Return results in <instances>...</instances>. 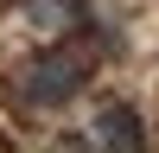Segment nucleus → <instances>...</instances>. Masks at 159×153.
Masks as SVG:
<instances>
[{"instance_id": "nucleus-1", "label": "nucleus", "mask_w": 159, "mask_h": 153, "mask_svg": "<svg viewBox=\"0 0 159 153\" xmlns=\"http://www.w3.org/2000/svg\"><path fill=\"white\" fill-rule=\"evenodd\" d=\"M89 70H96V64H89L83 45H51L45 58H32L19 70V96L32 102V109H64V102L89 83Z\"/></svg>"}, {"instance_id": "nucleus-2", "label": "nucleus", "mask_w": 159, "mask_h": 153, "mask_svg": "<svg viewBox=\"0 0 159 153\" xmlns=\"http://www.w3.org/2000/svg\"><path fill=\"white\" fill-rule=\"evenodd\" d=\"M89 140H96V147H115V153H140L147 147V121H140L127 102H108V109H96V121H89Z\"/></svg>"}, {"instance_id": "nucleus-3", "label": "nucleus", "mask_w": 159, "mask_h": 153, "mask_svg": "<svg viewBox=\"0 0 159 153\" xmlns=\"http://www.w3.org/2000/svg\"><path fill=\"white\" fill-rule=\"evenodd\" d=\"M25 19L45 32H70V26H83V0H25Z\"/></svg>"}]
</instances>
